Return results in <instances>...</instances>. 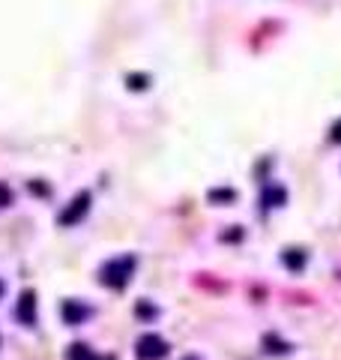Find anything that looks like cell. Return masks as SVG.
<instances>
[{"mask_svg":"<svg viewBox=\"0 0 341 360\" xmlns=\"http://www.w3.org/2000/svg\"><path fill=\"white\" fill-rule=\"evenodd\" d=\"M135 354H138L141 360H162L168 354V345H165V340H159L156 333H147V336H141V340H138Z\"/></svg>","mask_w":341,"mask_h":360,"instance_id":"cell-1","label":"cell"},{"mask_svg":"<svg viewBox=\"0 0 341 360\" xmlns=\"http://www.w3.org/2000/svg\"><path fill=\"white\" fill-rule=\"evenodd\" d=\"M129 270H132V258H126V262H117V264L105 267V283H108V285H114V288H120L123 283H126Z\"/></svg>","mask_w":341,"mask_h":360,"instance_id":"cell-2","label":"cell"},{"mask_svg":"<svg viewBox=\"0 0 341 360\" xmlns=\"http://www.w3.org/2000/svg\"><path fill=\"white\" fill-rule=\"evenodd\" d=\"M87 207H90V195H78V198L72 201V207L66 210V213H60V225L78 222V219H81V213H87Z\"/></svg>","mask_w":341,"mask_h":360,"instance_id":"cell-3","label":"cell"},{"mask_svg":"<svg viewBox=\"0 0 341 360\" xmlns=\"http://www.w3.org/2000/svg\"><path fill=\"white\" fill-rule=\"evenodd\" d=\"M33 307H36L33 291H25V295H21V303H18V319L25 324H33Z\"/></svg>","mask_w":341,"mask_h":360,"instance_id":"cell-4","label":"cell"},{"mask_svg":"<svg viewBox=\"0 0 341 360\" xmlns=\"http://www.w3.org/2000/svg\"><path fill=\"white\" fill-rule=\"evenodd\" d=\"M284 262H288L290 270H300V267L305 264V252H300V250H288V252H284Z\"/></svg>","mask_w":341,"mask_h":360,"instance_id":"cell-5","label":"cell"},{"mask_svg":"<svg viewBox=\"0 0 341 360\" xmlns=\"http://www.w3.org/2000/svg\"><path fill=\"white\" fill-rule=\"evenodd\" d=\"M63 315H66V319H69V321L75 324L78 319H84V315H87V309H81V307H75V303L69 300V303H63Z\"/></svg>","mask_w":341,"mask_h":360,"instance_id":"cell-6","label":"cell"},{"mask_svg":"<svg viewBox=\"0 0 341 360\" xmlns=\"http://www.w3.org/2000/svg\"><path fill=\"white\" fill-rule=\"evenodd\" d=\"M69 360H90V352H87V345L75 342V345H72V352H69Z\"/></svg>","mask_w":341,"mask_h":360,"instance_id":"cell-7","label":"cell"},{"mask_svg":"<svg viewBox=\"0 0 341 360\" xmlns=\"http://www.w3.org/2000/svg\"><path fill=\"white\" fill-rule=\"evenodd\" d=\"M333 139H335V141H341V123L335 127V135H333Z\"/></svg>","mask_w":341,"mask_h":360,"instance_id":"cell-8","label":"cell"}]
</instances>
